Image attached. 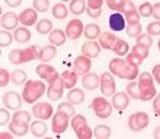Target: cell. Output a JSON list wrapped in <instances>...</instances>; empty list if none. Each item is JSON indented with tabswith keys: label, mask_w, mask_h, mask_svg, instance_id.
Segmentation results:
<instances>
[{
	"label": "cell",
	"mask_w": 160,
	"mask_h": 139,
	"mask_svg": "<svg viewBox=\"0 0 160 139\" xmlns=\"http://www.w3.org/2000/svg\"><path fill=\"white\" fill-rule=\"evenodd\" d=\"M126 92L133 100L148 102L154 99L157 90L154 86V77L148 72H143L138 81H131L126 86Z\"/></svg>",
	"instance_id": "1"
},
{
	"label": "cell",
	"mask_w": 160,
	"mask_h": 139,
	"mask_svg": "<svg viewBox=\"0 0 160 139\" xmlns=\"http://www.w3.org/2000/svg\"><path fill=\"white\" fill-rule=\"evenodd\" d=\"M109 72L121 79L135 80L139 75V66L121 58H114L109 63Z\"/></svg>",
	"instance_id": "2"
},
{
	"label": "cell",
	"mask_w": 160,
	"mask_h": 139,
	"mask_svg": "<svg viewBox=\"0 0 160 139\" xmlns=\"http://www.w3.org/2000/svg\"><path fill=\"white\" fill-rule=\"evenodd\" d=\"M41 50H42V48L38 45H31L29 47L25 48V49L11 50L8 58H9V61L12 64L18 65V64L28 63L30 61H34L38 59Z\"/></svg>",
	"instance_id": "3"
},
{
	"label": "cell",
	"mask_w": 160,
	"mask_h": 139,
	"mask_svg": "<svg viewBox=\"0 0 160 139\" xmlns=\"http://www.w3.org/2000/svg\"><path fill=\"white\" fill-rule=\"evenodd\" d=\"M46 86L41 80H28L22 89V96L27 104H33L41 99L45 93Z\"/></svg>",
	"instance_id": "4"
},
{
	"label": "cell",
	"mask_w": 160,
	"mask_h": 139,
	"mask_svg": "<svg viewBox=\"0 0 160 139\" xmlns=\"http://www.w3.org/2000/svg\"><path fill=\"white\" fill-rule=\"evenodd\" d=\"M71 125L76 136L80 139H89L92 138V135H94L88 125L87 118L82 115H75L71 121Z\"/></svg>",
	"instance_id": "5"
},
{
	"label": "cell",
	"mask_w": 160,
	"mask_h": 139,
	"mask_svg": "<svg viewBox=\"0 0 160 139\" xmlns=\"http://www.w3.org/2000/svg\"><path fill=\"white\" fill-rule=\"evenodd\" d=\"M92 108L95 116L99 119H107L112 115L113 106L105 97H95L92 102Z\"/></svg>",
	"instance_id": "6"
},
{
	"label": "cell",
	"mask_w": 160,
	"mask_h": 139,
	"mask_svg": "<svg viewBox=\"0 0 160 139\" xmlns=\"http://www.w3.org/2000/svg\"><path fill=\"white\" fill-rule=\"evenodd\" d=\"M149 123V117L143 111L132 114L128 119V126L132 132H141L142 130L148 127Z\"/></svg>",
	"instance_id": "7"
},
{
	"label": "cell",
	"mask_w": 160,
	"mask_h": 139,
	"mask_svg": "<svg viewBox=\"0 0 160 139\" xmlns=\"http://www.w3.org/2000/svg\"><path fill=\"white\" fill-rule=\"evenodd\" d=\"M148 48L143 45L136 44L131 49V53H129L126 57V61L129 63L135 64L137 66H140L143 63L144 59L148 58Z\"/></svg>",
	"instance_id": "8"
},
{
	"label": "cell",
	"mask_w": 160,
	"mask_h": 139,
	"mask_svg": "<svg viewBox=\"0 0 160 139\" xmlns=\"http://www.w3.org/2000/svg\"><path fill=\"white\" fill-rule=\"evenodd\" d=\"M69 116L60 110H57L51 121V130L55 134H63L68 130L69 123Z\"/></svg>",
	"instance_id": "9"
},
{
	"label": "cell",
	"mask_w": 160,
	"mask_h": 139,
	"mask_svg": "<svg viewBox=\"0 0 160 139\" xmlns=\"http://www.w3.org/2000/svg\"><path fill=\"white\" fill-rule=\"evenodd\" d=\"M35 71H37L38 76L40 77V78L44 79V80H46L48 84H51V82L57 80V79L60 77L59 73L57 72V70L53 68V66L49 65V64H46V63L38 64L37 66V69H35Z\"/></svg>",
	"instance_id": "10"
},
{
	"label": "cell",
	"mask_w": 160,
	"mask_h": 139,
	"mask_svg": "<svg viewBox=\"0 0 160 139\" xmlns=\"http://www.w3.org/2000/svg\"><path fill=\"white\" fill-rule=\"evenodd\" d=\"M117 91V85L109 72H104L100 76V92L106 96H112Z\"/></svg>",
	"instance_id": "11"
},
{
	"label": "cell",
	"mask_w": 160,
	"mask_h": 139,
	"mask_svg": "<svg viewBox=\"0 0 160 139\" xmlns=\"http://www.w3.org/2000/svg\"><path fill=\"white\" fill-rule=\"evenodd\" d=\"M2 104L10 110H18L22 106V96L16 91H8L2 96Z\"/></svg>",
	"instance_id": "12"
},
{
	"label": "cell",
	"mask_w": 160,
	"mask_h": 139,
	"mask_svg": "<svg viewBox=\"0 0 160 139\" xmlns=\"http://www.w3.org/2000/svg\"><path fill=\"white\" fill-rule=\"evenodd\" d=\"M83 31H84L83 23L78 18H73L72 20H69L65 28L66 37L71 39V40H78L82 35Z\"/></svg>",
	"instance_id": "13"
},
{
	"label": "cell",
	"mask_w": 160,
	"mask_h": 139,
	"mask_svg": "<svg viewBox=\"0 0 160 139\" xmlns=\"http://www.w3.org/2000/svg\"><path fill=\"white\" fill-rule=\"evenodd\" d=\"M53 108L51 106V104L47 102H42V103H37L32 106V114L35 118L41 120H48L52 116Z\"/></svg>",
	"instance_id": "14"
},
{
	"label": "cell",
	"mask_w": 160,
	"mask_h": 139,
	"mask_svg": "<svg viewBox=\"0 0 160 139\" xmlns=\"http://www.w3.org/2000/svg\"><path fill=\"white\" fill-rule=\"evenodd\" d=\"M64 90L63 80L61 77H59L57 80L49 84V87L47 89V97L52 102H57L62 97Z\"/></svg>",
	"instance_id": "15"
},
{
	"label": "cell",
	"mask_w": 160,
	"mask_h": 139,
	"mask_svg": "<svg viewBox=\"0 0 160 139\" xmlns=\"http://www.w3.org/2000/svg\"><path fill=\"white\" fill-rule=\"evenodd\" d=\"M74 68L75 72L77 73V75L83 76L90 72V70L92 68V61L90 58L86 57V56H78L74 61Z\"/></svg>",
	"instance_id": "16"
},
{
	"label": "cell",
	"mask_w": 160,
	"mask_h": 139,
	"mask_svg": "<svg viewBox=\"0 0 160 139\" xmlns=\"http://www.w3.org/2000/svg\"><path fill=\"white\" fill-rule=\"evenodd\" d=\"M124 14H125L126 22L128 23V26L140 24V14H139L138 10L136 9V6L132 1H126V8Z\"/></svg>",
	"instance_id": "17"
},
{
	"label": "cell",
	"mask_w": 160,
	"mask_h": 139,
	"mask_svg": "<svg viewBox=\"0 0 160 139\" xmlns=\"http://www.w3.org/2000/svg\"><path fill=\"white\" fill-rule=\"evenodd\" d=\"M130 103L129 100V95L127 94V92H118V93H114L112 95V106L115 108L117 110H122L126 109L128 107Z\"/></svg>",
	"instance_id": "18"
},
{
	"label": "cell",
	"mask_w": 160,
	"mask_h": 139,
	"mask_svg": "<svg viewBox=\"0 0 160 139\" xmlns=\"http://www.w3.org/2000/svg\"><path fill=\"white\" fill-rule=\"evenodd\" d=\"M81 53L83 56L88 58H96L100 54V45L99 43L95 42V41H89V42H84L81 46Z\"/></svg>",
	"instance_id": "19"
},
{
	"label": "cell",
	"mask_w": 160,
	"mask_h": 139,
	"mask_svg": "<svg viewBox=\"0 0 160 139\" xmlns=\"http://www.w3.org/2000/svg\"><path fill=\"white\" fill-rule=\"evenodd\" d=\"M19 17L14 12L10 11L1 16V27L7 30H15L18 25Z\"/></svg>",
	"instance_id": "20"
},
{
	"label": "cell",
	"mask_w": 160,
	"mask_h": 139,
	"mask_svg": "<svg viewBox=\"0 0 160 139\" xmlns=\"http://www.w3.org/2000/svg\"><path fill=\"white\" fill-rule=\"evenodd\" d=\"M81 85L84 89L87 90H95L99 87L100 85V77L96 73H88L82 76Z\"/></svg>",
	"instance_id": "21"
},
{
	"label": "cell",
	"mask_w": 160,
	"mask_h": 139,
	"mask_svg": "<svg viewBox=\"0 0 160 139\" xmlns=\"http://www.w3.org/2000/svg\"><path fill=\"white\" fill-rule=\"evenodd\" d=\"M19 23L25 27L34 25L38 20V13L34 9H26L18 15Z\"/></svg>",
	"instance_id": "22"
},
{
	"label": "cell",
	"mask_w": 160,
	"mask_h": 139,
	"mask_svg": "<svg viewBox=\"0 0 160 139\" xmlns=\"http://www.w3.org/2000/svg\"><path fill=\"white\" fill-rule=\"evenodd\" d=\"M29 128H30V126H29V123L28 122H22V121L12 120L9 124L10 132L14 134L15 136H18V137L27 135Z\"/></svg>",
	"instance_id": "23"
},
{
	"label": "cell",
	"mask_w": 160,
	"mask_h": 139,
	"mask_svg": "<svg viewBox=\"0 0 160 139\" xmlns=\"http://www.w3.org/2000/svg\"><path fill=\"white\" fill-rule=\"evenodd\" d=\"M126 20L121 13H113L109 17V27L113 31H122L125 29Z\"/></svg>",
	"instance_id": "24"
},
{
	"label": "cell",
	"mask_w": 160,
	"mask_h": 139,
	"mask_svg": "<svg viewBox=\"0 0 160 139\" xmlns=\"http://www.w3.org/2000/svg\"><path fill=\"white\" fill-rule=\"evenodd\" d=\"M48 41L53 46H62L66 42V34L61 29L52 30L48 35Z\"/></svg>",
	"instance_id": "25"
},
{
	"label": "cell",
	"mask_w": 160,
	"mask_h": 139,
	"mask_svg": "<svg viewBox=\"0 0 160 139\" xmlns=\"http://www.w3.org/2000/svg\"><path fill=\"white\" fill-rule=\"evenodd\" d=\"M48 131L47 124L44 122V120H38V121H33L30 125V132L33 136L35 137H43L46 135Z\"/></svg>",
	"instance_id": "26"
},
{
	"label": "cell",
	"mask_w": 160,
	"mask_h": 139,
	"mask_svg": "<svg viewBox=\"0 0 160 139\" xmlns=\"http://www.w3.org/2000/svg\"><path fill=\"white\" fill-rule=\"evenodd\" d=\"M14 40L19 44H26L30 41L31 39V32L28 28L26 27H18L14 30L13 33Z\"/></svg>",
	"instance_id": "27"
},
{
	"label": "cell",
	"mask_w": 160,
	"mask_h": 139,
	"mask_svg": "<svg viewBox=\"0 0 160 139\" xmlns=\"http://www.w3.org/2000/svg\"><path fill=\"white\" fill-rule=\"evenodd\" d=\"M118 38L115 37L113 33L111 32H104L100 34L99 37V45L100 47L105 48V49H111L112 50L113 46L117 42Z\"/></svg>",
	"instance_id": "28"
},
{
	"label": "cell",
	"mask_w": 160,
	"mask_h": 139,
	"mask_svg": "<svg viewBox=\"0 0 160 139\" xmlns=\"http://www.w3.org/2000/svg\"><path fill=\"white\" fill-rule=\"evenodd\" d=\"M61 78L63 80L64 88L72 89L76 86L78 75H77V73L75 71H64L61 74Z\"/></svg>",
	"instance_id": "29"
},
{
	"label": "cell",
	"mask_w": 160,
	"mask_h": 139,
	"mask_svg": "<svg viewBox=\"0 0 160 139\" xmlns=\"http://www.w3.org/2000/svg\"><path fill=\"white\" fill-rule=\"evenodd\" d=\"M57 55V48L53 45H46L42 48L38 56V60L42 61V62H48L51 61Z\"/></svg>",
	"instance_id": "30"
},
{
	"label": "cell",
	"mask_w": 160,
	"mask_h": 139,
	"mask_svg": "<svg viewBox=\"0 0 160 139\" xmlns=\"http://www.w3.org/2000/svg\"><path fill=\"white\" fill-rule=\"evenodd\" d=\"M68 101L73 105H80L84 102V93L81 89H72L68 93Z\"/></svg>",
	"instance_id": "31"
},
{
	"label": "cell",
	"mask_w": 160,
	"mask_h": 139,
	"mask_svg": "<svg viewBox=\"0 0 160 139\" xmlns=\"http://www.w3.org/2000/svg\"><path fill=\"white\" fill-rule=\"evenodd\" d=\"M84 37L89 40H93L100 37V28L97 26L96 24H88L86 27H84V31H83Z\"/></svg>",
	"instance_id": "32"
},
{
	"label": "cell",
	"mask_w": 160,
	"mask_h": 139,
	"mask_svg": "<svg viewBox=\"0 0 160 139\" xmlns=\"http://www.w3.org/2000/svg\"><path fill=\"white\" fill-rule=\"evenodd\" d=\"M52 22L49 19V18H42L40 22L37 24V29L38 33L42 35H45V34H48L51 30H52Z\"/></svg>",
	"instance_id": "33"
},
{
	"label": "cell",
	"mask_w": 160,
	"mask_h": 139,
	"mask_svg": "<svg viewBox=\"0 0 160 139\" xmlns=\"http://www.w3.org/2000/svg\"><path fill=\"white\" fill-rule=\"evenodd\" d=\"M52 15L57 19H64L68 15V9L64 3L59 2L52 7Z\"/></svg>",
	"instance_id": "34"
},
{
	"label": "cell",
	"mask_w": 160,
	"mask_h": 139,
	"mask_svg": "<svg viewBox=\"0 0 160 139\" xmlns=\"http://www.w3.org/2000/svg\"><path fill=\"white\" fill-rule=\"evenodd\" d=\"M27 78H28L27 73L22 69L14 70L11 73V80L15 86H22L27 80Z\"/></svg>",
	"instance_id": "35"
},
{
	"label": "cell",
	"mask_w": 160,
	"mask_h": 139,
	"mask_svg": "<svg viewBox=\"0 0 160 139\" xmlns=\"http://www.w3.org/2000/svg\"><path fill=\"white\" fill-rule=\"evenodd\" d=\"M112 50H113V53L117 54L118 56H125L126 54L128 53V50H129V44H128L126 41L118 38V40H117V42H115L114 46H113Z\"/></svg>",
	"instance_id": "36"
},
{
	"label": "cell",
	"mask_w": 160,
	"mask_h": 139,
	"mask_svg": "<svg viewBox=\"0 0 160 139\" xmlns=\"http://www.w3.org/2000/svg\"><path fill=\"white\" fill-rule=\"evenodd\" d=\"M69 11L74 15H80L87 11V3L83 0H74L69 3Z\"/></svg>",
	"instance_id": "37"
},
{
	"label": "cell",
	"mask_w": 160,
	"mask_h": 139,
	"mask_svg": "<svg viewBox=\"0 0 160 139\" xmlns=\"http://www.w3.org/2000/svg\"><path fill=\"white\" fill-rule=\"evenodd\" d=\"M93 134L96 138L98 139H106L109 138L111 136V128L108 125L105 124H99L93 131Z\"/></svg>",
	"instance_id": "38"
},
{
	"label": "cell",
	"mask_w": 160,
	"mask_h": 139,
	"mask_svg": "<svg viewBox=\"0 0 160 139\" xmlns=\"http://www.w3.org/2000/svg\"><path fill=\"white\" fill-rule=\"evenodd\" d=\"M107 7L110 10L117 11V13H124L126 8V1L125 0H108Z\"/></svg>",
	"instance_id": "39"
},
{
	"label": "cell",
	"mask_w": 160,
	"mask_h": 139,
	"mask_svg": "<svg viewBox=\"0 0 160 139\" xmlns=\"http://www.w3.org/2000/svg\"><path fill=\"white\" fill-rule=\"evenodd\" d=\"M13 39H14V37L9 31L1 30V32H0V45H1V47H8V46L11 45Z\"/></svg>",
	"instance_id": "40"
},
{
	"label": "cell",
	"mask_w": 160,
	"mask_h": 139,
	"mask_svg": "<svg viewBox=\"0 0 160 139\" xmlns=\"http://www.w3.org/2000/svg\"><path fill=\"white\" fill-rule=\"evenodd\" d=\"M136 42H137V44L143 45L149 49V48L152 47V45H153V39H152L151 35L148 34V33H141V34L137 38Z\"/></svg>",
	"instance_id": "41"
},
{
	"label": "cell",
	"mask_w": 160,
	"mask_h": 139,
	"mask_svg": "<svg viewBox=\"0 0 160 139\" xmlns=\"http://www.w3.org/2000/svg\"><path fill=\"white\" fill-rule=\"evenodd\" d=\"M138 12L140 14V16H143L145 18L146 17H149L153 15V6L149 2H144V3L140 4Z\"/></svg>",
	"instance_id": "42"
},
{
	"label": "cell",
	"mask_w": 160,
	"mask_h": 139,
	"mask_svg": "<svg viewBox=\"0 0 160 139\" xmlns=\"http://www.w3.org/2000/svg\"><path fill=\"white\" fill-rule=\"evenodd\" d=\"M12 120L29 123L31 121V115L27 111V110H18V111L14 112V115L12 116Z\"/></svg>",
	"instance_id": "43"
},
{
	"label": "cell",
	"mask_w": 160,
	"mask_h": 139,
	"mask_svg": "<svg viewBox=\"0 0 160 139\" xmlns=\"http://www.w3.org/2000/svg\"><path fill=\"white\" fill-rule=\"evenodd\" d=\"M58 110H60V111H63L65 112V114H68L69 117L73 118L75 115H76V110H75V107L73 104H71V103H66V102H63L61 103L60 105L58 106Z\"/></svg>",
	"instance_id": "44"
},
{
	"label": "cell",
	"mask_w": 160,
	"mask_h": 139,
	"mask_svg": "<svg viewBox=\"0 0 160 139\" xmlns=\"http://www.w3.org/2000/svg\"><path fill=\"white\" fill-rule=\"evenodd\" d=\"M49 6H50V1H48V0H34L33 1V8H34V10H37V11L41 13L47 11L49 9Z\"/></svg>",
	"instance_id": "45"
},
{
	"label": "cell",
	"mask_w": 160,
	"mask_h": 139,
	"mask_svg": "<svg viewBox=\"0 0 160 139\" xmlns=\"http://www.w3.org/2000/svg\"><path fill=\"white\" fill-rule=\"evenodd\" d=\"M146 30H148V34L149 35H153V37L160 35V22L155 20V22L149 23L146 27Z\"/></svg>",
	"instance_id": "46"
},
{
	"label": "cell",
	"mask_w": 160,
	"mask_h": 139,
	"mask_svg": "<svg viewBox=\"0 0 160 139\" xmlns=\"http://www.w3.org/2000/svg\"><path fill=\"white\" fill-rule=\"evenodd\" d=\"M141 32H142V26L140 24L126 27V34L129 38H138L141 34Z\"/></svg>",
	"instance_id": "47"
},
{
	"label": "cell",
	"mask_w": 160,
	"mask_h": 139,
	"mask_svg": "<svg viewBox=\"0 0 160 139\" xmlns=\"http://www.w3.org/2000/svg\"><path fill=\"white\" fill-rule=\"evenodd\" d=\"M10 80H11V74L8 72V70L6 69L0 70V87L1 88L6 87L9 84Z\"/></svg>",
	"instance_id": "48"
},
{
	"label": "cell",
	"mask_w": 160,
	"mask_h": 139,
	"mask_svg": "<svg viewBox=\"0 0 160 139\" xmlns=\"http://www.w3.org/2000/svg\"><path fill=\"white\" fill-rule=\"evenodd\" d=\"M10 121V112L8 111L6 108H1L0 109V125L4 126L7 125V123H9Z\"/></svg>",
	"instance_id": "49"
},
{
	"label": "cell",
	"mask_w": 160,
	"mask_h": 139,
	"mask_svg": "<svg viewBox=\"0 0 160 139\" xmlns=\"http://www.w3.org/2000/svg\"><path fill=\"white\" fill-rule=\"evenodd\" d=\"M102 4H104L102 0H89L87 2L88 9L91 10H102Z\"/></svg>",
	"instance_id": "50"
},
{
	"label": "cell",
	"mask_w": 160,
	"mask_h": 139,
	"mask_svg": "<svg viewBox=\"0 0 160 139\" xmlns=\"http://www.w3.org/2000/svg\"><path fill=\"white\" fill-rule=\"evenodd\" d=\"M153 109H154L155 115L160 117V94L155 97V100L153 102Z\"/></svg>",
	"instance_id": "51"
},
{
	"label": "cell",
	"mask_w": 160,
	"mask_h": 139,
	"mask_svg": "<svg viewBox=\"0 0 160 139\" xmlns=\"http://www.w3.org/2000/svg\"><path fill=\"white\" fill-rule=\"evenodd\" d=\"M152 74H153L154 79L160 85V64H156L152 70Z\"/></svg>",
	"instance_id": "52"
},
{
	"label": "cell",
	"mask_w": 160,
	"mask_h": 139,
	"mask_svg": "<svg viewBox=\"0 0 160 139\" xmlns=\"http://www.w3.org/2000/svg\"><path fill=\"white\" fill-rule=\"evenodd\" d=\"M153 16L160 22V2H156L153 6Z\"/></svg>",
	"instance_id": "53"
},
{
	"label": "cell",
	"mask_w": 160,
	"mask_h": 139,
	"mask_svg": "<svg viewBox=\"0 0 160 139\" xmlns=\"http://www.w3.org/2000/svg\"><path fill=\"white\" fill-rule=\"evenodd\" d=\"M87 14L89 15L91 18H97L100 16L102 14V10H91V9H87Z\"/></svg>",
	"instance_id": "54"
},
{
	"label": "cell",
	"mask_w": 160,
	"mask_h": 139,
	"mask_svg": "<svg viewBox=\"0 0 160 139\" xmlns=\"http://www.w3.org/2000/svg\"><path fill=\"white\" fill-rule=\"evenodd\" d=\"M6 3L10 8H17L22 4V0H7Z\"/></svg>",
	"instance_id": "55"
},
{
	"label": "cell",
	"mask_w": 160,
	"mask_h": 139,
	"mask_svg": "<svg viewBox=\"0 0 160 139\" xmlns=\"http://www.w3.org/2000/svg\"><path fill=\"white\" fill-rule=\"evenodd\" d=\"M13 134V133H12ZM12 134H10V133H6V132H2L1 134H0V138L1 139H4V138H9V139H11L13 138V135Z\"/></svg>",
	"instance_id": "56"
},
{
	"label": "cell",
	"mask_w": 160,
	"mask_h": 139,
	"mask_svg": "<svg viewBox=\"0 0 160 139\" xmlns=\"http://www.w3.org/2000/svg\"><path fill=\"white\" fill-rule=\"evenodd\" d=\"M154 138H157V139L160 138V126L155 128V131H154Z\"/></svg>",
	"instance_id": "57"
},
{
	"label": "cell",
	"mask_w": 160,
	"mask_h": 139,
	"mask_svg": "<svg viewBox=\"0 0 160 139\" xmlns=\"http://www.w3.org/2000/svg\"><path fill=\"white\" fill-rule=\"evenodd\" d=\"M158 49L160 50V39H159V41H158Z\"/></svg>",
	"instance_id": "58"
}]
</instances>
